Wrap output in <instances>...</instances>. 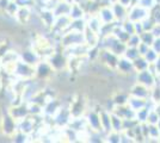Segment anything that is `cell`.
<instances>
[{
  "mask_svg": "<svg viewBox=\"0 0 160 143\" xmlns=\"http://www.w3.org/2000/svg\"><path fill=\"white\" fill-rule=\"evenodd\" d=\"M157 79L158 76L154 74L151 69H145L142 72H138L135 74V82H139V83H142L147 87L152 88L154 85L157 83Z\"/></svg>",
  "mask_w": 160,
  "mask_h": 143,
  "instance_id": "cell-1",
  "label": "cell"
},
{
  "mask_svg": "<svg viewBox=\"0 0 160 143\" xmlns=\"http://www.w3.org/2000/svg\"><path fill=\"white\" fill-rule=\"evenodd\" d=\"M149 16V11L146 10L145 7L140 6L139 4L136 5H132L129 7V12H128V19H130L132 21H142L143 19H146Z\"/></svg>",
  "mask_w": 160,
  "mask_h": 143,
  "instance_id": "cell-2",
  "label": "cell"
},
{
  "mask_svg": "<svg viewBox=\"0 0 160 143\" xmlns=\"http://www.w3.org/2000/svg\"><path fill=\"white\" fill-rule=\"evenodd\" d=\"M129 95L142 98V99H149V97H151V88L145 86V85H142V83L134 82L133 86L129 88Z\"/></svg>",
  "mask_w": 160,
  "mask_h": 143,
  "instance_id": "cell-3",
  "label": "cell"
},
{
  "mask_svg": "<svg viewBox=\"0 0 160 143\" xmlns=\"http://www.w3.org/2000/svg\"><path fill=\"white\" fill-rule=\"evenodd\" d=\"M98 17L100 18V21H103V24H110V23H116V18L113 14L112 7L110 4L103 5L100 6V8L98 10Z\"/></svg>",
  "mask_w": 160,
  "mask_h": 143,
  "instance_id": "cell-4",
  "label": "cell"
},
{
  "mask_svg": "<svg viewBox=\"0 0 160 143\" xmlns=\"http://www.w3.org/2000/svg\"><path fill=\"white\" fill-rule=\"evenodd\" d=\"M86 122L87 125L91 128L92 131H102L104 132L102 129V124H100V116H99V111H93L91 110L86 116ZM105 134V132H104Z\"/></svg>",
  "mask_w": 160,
  "mask_h": 143,
  "instance_id": "cell-5",
  "label": "cell"
},
{
  "mask_svg": "<svg viewBox=\"0 0 160 143\" xmlns=\"http://www.w3.org/2000/svg\"><path fill=\"white\" fill-rule=\"evenodd\" d=\"M111 7H112L113 14H115V18H116V21H117V23H122V21H124L126 19H128L129 7L122 5L118 1L111 4Z\"/></svg>",
  "mask_w": 160,
  "mask_h": 143,
  "instance_id": "cell-6",
  "label": "cell"
},
{
  "mask_svg": "<svg viewBox=\"0 0 160 143\" xmlns=\"http://www.w3.org/2000/svg\"><path fill=\"white\" fill-rule=\"evenodd\" d=\"M116 70H118L121 74H135L136 72L134 70V64L133 61L128 60L127 57L124 56H121L120 60H118V63H117V67H116Z\"/></svg>",
  "mask_w": 160,
  "mask_h": 143,
  "instance_id": "cell-7",
  "label": "cell"
},
{
  "mask_svg": "<svg viewBox=\"0 0 160 143\" xmlns=\"http://www.w3.org/2000/svg\"><path fill=\"white\" fill-rule=\"evenodd\" d=\"M99 116H100V124H102V129L107 134L112 130V125H111V111L110 110H99Z\"/></svg>",
  "mask_w": 160,
  "mask_h": 143,
  "instance_id": "cell-8",
  "label": "cell"
},
{
  "mask_svg": "<svg viewBox=\"0 0 160 143\" xmlns=\"http://www.w3.org/2000/svg\"><path fill=\"white\" fill-rule=\"evenodd\" d=\"M85 14H86V11L80 4L72 2L71 11H69V17H71L72 21H74V19H82V18H85Z\"/></svg>",
  "mask_w": 160,
  "mask_h": 143,
  "instance_id": "cell-9",
  "label": "cell"
},
{
  "mask_svg": "<svg viewBox=\"0 0 160 143\" xmlns=\"http://www.w3.org/2000/svg\"><path fill=\"white\" fill-rule=\"evenodd\" d=\"M149 99H142V98H138V97H129V100H128V105L134 110V111H138V110L142 109L148 105Z\"/></svg>",
  "mask_w": 160,
  "mask_h": 143,
  "instance_id": "cell-10",
  "label": "cell"
},
{
  "mask_svg": "<svg viewBox=\"0 0 160 143\" xmlns=\"http://www.w3.org/2000/svg\"><path fill=\"white\" fill-rule=\"evenodd\" d=\"M133 64H134V70L138 73V72H142V70H145V69H148L149 68V63L147 61L146 59H145V56H139L136 60H134L133 61Z\"/></svg>",
  "mask_w": 160,
  "mask_h": 143,
  "instance_id": "cell-11",
  "label": "cell"
},
{
  "mask_svg": "<svg viewBox=\"0 0 160 143\" xmlns=\"http://www.w3.org/2000/svg\"><path fill=\"white\" fill-rule=\"evenodd\" d=\"M123 123H124V119L122 117L111 112V125H112V130L122 132L123 131Z\"/></svg>",
  "mask_w": 160,
  "mask_h": 143,
  "instance_id": "cell-12",
  "label": "cell"
},
{
  "mask_svg": "<svg viewBox=\"0 0 160 143\" xmlns=\"http://www.w3.org/2000/svg\"><path fill=\"white\" fill-rule=\"evenodd\" d=\"M129 92L126 93V92H120L113 97L112 102L113 105H124V104H128V100H129Z\"/></svg>",
  "mask_w": 160,
  "mask_h": 143,
  "instance_id": "cell-13",
  "label": "cell"
},
{
  "mask_svg": "<svg viewBox=\"0 0 160 143\" xmlns=\"http://www.w3.org/2000/svg\"><path fill=\"white\" fill-rule=\"evenodd\" d=\"M123 56L127 57L128 60H130V61H134V60H136L139 56H141V55H140V53H139L138 47H127Z\"/></svg>",
  "mask_w": 160,
  "mask_h": 143,
  "instance_id": "cell-14",
  "label": "cell"
},
{
  "mask_svg": "<svg viewBox=\"0 0 160 143\" xmlns=\"http://www.w3.org/2000/svg\"><path fill=\"white\" fill-rule=\"evenodd\" d=\"M160 137V129L158 125H152L149 124V131H148V140L147 141H154L158 142Z\"/></svg>",
  "mask_w": 160,
  "mask_h": 143,
  "instance_id": "cell-15",
  "label": "cell"
},
{
  "mask_svg": "<svg viewBox=\"0 0 160 143\" xmlns=\"http://www.w3.org/2000/svg\"><path fill=\"white\" fill-rule=\"evenodd\" d=\"M140 38H141V42H143V43L148 44L149 47H152L154 40H155V36L152 34V31H145V32H142L140 35Z\"/></svg>",
  "mask_w": 160,
  "mask_h": 143,
  "instance_id": "cell-16",
  "label": "cell"
},
{
  "mask_svg": "<svg viewBox=\"0 0 160 143\" xmlns=\"http://www.w3.org/2000/svg\"><path fill=\"white\" fill-rule=\"evenodd\" d=\"M23 60L28 64H35V63H37L38 56L35 54L33 51H25L24 55H23Z\"/></svg>",
  "mask_w": 160,
  "mask_h": 143,
  "instance_id": "cell-17",
  "label": "cell"
},
{
  "mask_svg": "<svg viewBox=\"0 0 160 143\" xmlns=\"http://www.w3.org/2000/svg\"><path fill=\"white\" fill-rule=\"evenodd\" d=\"M120 24H121V26L124 29V31H127L129 35L135 34V23L132 21L130 19H126V21L120 23Z\"/></svg>",
  "mask_w": 160,
  "mask_h": 143,
  "instance_id": "cell-18",
  "label": "cell"
},
{
  "mask_svg": "<svg viewBox=\"0 0 160 143\" xmlns=\"http://www.w3.org/2000/svg\"><path fill=\"white\" fill-rule=\"evenodd\" d=\"M158 56H159V54H158V53L154 50L153 48L151 47V48H149V50H148L146 54H145V59L148 61V63H149V64H153L154 62L157 61Z\"/></svg>",
  "mask_w": 160,
  "mask_h": 143,
  "instance_id": "cell-19",
  "label": "cell"
},
{
  "mask_svg": "<svg viewBox=\"0 0 160 143\" xmlns=\"http://www.w3.org/2000/svg\"><path fill=\"white\" fill-rule=\"evenodd\" d=\"M160 121V116L154 111L153 109L149 111V115H148V118H147V123L148 124H152V125H157Z\"/></svg>",
  "mask_w": 160,
  "mask_h": 143,
  "instance_id": "cell-20",
  "label": "cell"
},
{
  "mask_svg": "<svg viewBox=\"0 0 160 143\" xmlns=\"http://www.w3.org/2000/svg\"><path fill=\"white\" fill-rule=\"evenodd\" d=\"M140 43H141L140 35L134 34V35H130V37H129V40L127 42V45L128 47H138Z\"/></svg>",
  "mask_w": 160,
  "mask_h": 143,
  "instance_id": "cell-21",
  "label": "cell"
},
{
  "mask_svg": "<svg viewBox=\"0 0 160 143\" xmlns=\"http://www.w3.org/2000/svg\"><path fill=\"white\" fill-rule=\"evenodd\" d=\"M155 24H157V23H155V21H154L151 16H148L146 19H143V21H142V25H143L145 31H151Z\"/></svg>",
  "mask_w": 160,
  "mask_h": 143,
  "instance_id": "cell-22",
  "label": "cell"
},
{
  "mask_svg": "<svg viewBox=\"0 0 160 143\" xmlns=\"http://www.w3.org/2000/svg\"><path fill=\"white\" fill-rule=\"evenodd\" d=\"M138 4H139L140 6L145 7L148 11H151V10L157 5V1H155V0H139Z\"/></svg>",
  "mask_w": 160,
  "mask_h": 143,
  "instance_id": "cell-23",
  "label": "cell"
},
{
  "mask_svg": "<svg viewBox=\"0 0 160 143\" xmlns=\"http://www.w3.org/2000/svg\"><path fill=\"white\" fill-rule=\"evenodd\" d=\"M149 69H151V70H152L157 76H159L160 75V55L158 56L157 61L154 62L153 64H151V66H149Z\"/></svg>",
  "mask_w": 160,
  "mask_h": 143,
  "instance_id": "cell-24",
  "label": "cell"
},
{
  "mask_svg": "<svg viewBox=\"0 0 160 143\" xmlns=\"http://www.w3.org/2000/svg\"><path fill=\"white\" fill-rule=\"evenodd\" d=\"M149 48L151 47L148 44H146V43H143V42H141L140 44L138 45V49H139V53H140L141 56H145V54L149 50Z\"/></svg>",
  "mask_w": 160,
  "mask_h": 143,
  "instance_id": "cell-25",
  "label": "cell"
},
{
  "mask_svg": "<svg viewBox=\"0 0 160 143\" xmlns=\"http://www.w3.org/2000/svg\"><path fill=\"white\" fill-rule=\"evenodd\" d=\"M142 32H145V29L142 25V21H135V34L141 35Z\"/></svg>",
  "mask_w": 160,
  "mask_h": 143,
  "instance_id": "cell-26",
  "label": "cell"
},
{
  "mask_svg": "<svg viewBox=\"0 0 160 143\" xmlns=\"http://www.w3.org/2000/svg\"><path fill=\"white\" fill-rule=\"evenodd\" d=\"M152 48L160 55V37H155L153 44H152Z\"/></svg>",
  "mask_w": 160,
  "mask_h": 143,
  "instance_id": "cell-27",
  "label": "cell"
},
{
  "mask_svg": "<svg viewBox=\"0 0 160 143\" xmlns=\"http://www.w3.org/2000/svg\"><path fill=\"white\" fill-rule=\"evenodd\" d=\"M120 4H122V5H124V6L127 7H130L132 5H133V0H117Z\"/></svg>",
  "mask_w": 160,
  "mask_h": 143,
  "instance_id": "cell-28",
  "label": "cell"
},
{
  "mask_svg": "<svg viewBox=\"0 0 160 143\" xmlns=\"http://www.w3.org/2000/svg\"><path fill=\"white\" fill-rule=\"evenodd\" d=\"M107 1H108V4H110V5L113 4V2H117V0H107Z\"/></svg>",
  "mask_w": 160,
  "mask_h": 143,
  "instance_id": "cell-29",
  "label": "cell"
},
{
  "mask_svg": "<svg viewBox=\"0 0 160 143\" xmlns=\"http://www.w3.org/2000/svg\"><path fill=\"white\" fill-rule=\"evenodd\" d=\"M157 80H158V81H160V75L158 76V79H157Z\"/></svg>",
  "mask_w": 160,
  "mask_h": 143,
  "instance_id": "cell-30",
  "label": "cell"
},
{
  "mask_svg": "<svg viewBox=\"0 0 160 143\" xmlns=\"http://www.w3.org/2000/svg\"><path fill=\"white\" fill-rule=\"evenodd\" d=\"M158 142H160V137H159V141H158Z\"/></svg>",
  "mask_w": 160,
  "mask_h": 143,
  "instance_id": "cell-31",
  "label": "cell"
}]
</instances>
